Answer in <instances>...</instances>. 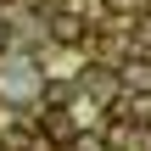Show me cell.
Returning a JSON list of instances; mask_svg holds the SVG:
<instances>
[{"label": "cell", "instance_id": "cell-7", "mask_svg": "<svg viewBox=\"0 0 151 151\" xmlns=\"http://www.w3.org/2000/svg\"><path fill=\"white\" fill-rule=\"evenodd\" d=\"M129 6H134V0H106V11H129Z\"/></svg>", "mask_w": 151, "mask_h": 151}, {"label": "cell", "instance_id": "cell-2", "mask_svg": "<svg viewBox=\"0 0 151 151\" xmlns=\"http://www.w3.org/2000/svg\"><path fill=\"white\" fill-rule=\"evenodd\" d=\"M118 123H129V129H151V90H134V95H118Z\"/></svg>", "mask_w": 151, "mask_h": 151}, {"label": "cell", "instance_id": "cell-8", "mask_svg": "<svg viewBox=\"0 0 151 151\" xmlns=\"http://www.w3.org/2000/svg\"><path fill=\"white\" fill-rule=\"evenodd\" d=\"M0 6H6V0H0Z\"/></svg>", "mask_w": 151, "mask_h": 151}, {"label": "cell", "instance_id": "cell-5", "mask_svg": "<svg viewBox=\"0 0 151 151\" xmlns=\"http://www.w3.org/2000/svg\"><path fill=\"white\" fill-rule=\"evenodd\" d=\"M118 78H123L129 90H151V56H129V62L118 67Z\"/></svg>", "mask_w": 151, "mask_h": 151}, {"label": "cell", "instance_id": "cell-6", "mask_svg": "<svg viewBox=\"0 0 151 151\" xmlns=\"http://www.w3.org/2000/svg\"><path fill=\"white\" fill-rule=\"evenodd\" d=\"M6 45H11V22L0 17V50H6Z\"/></svg>", "mask_w": 151, "mask_h": 151}, {"label": "cell", "instance_id": "cell-4", "mask_svg": "<svg viewBox=\"0 0 151 151\" xmlns=\"http://www.w3.org/2000/svg\"><path fill=\"white\" fill-rule=\"evenodd\" d=\"M50 34H56L62 45H84V39H90V22H78L73 11H56V17H50Z\"/></svg>", "mask_w": 151, "mask_h": 151}, {"label": "cell", "instance_id": "cell-1", "mask_svg": "<svg viewBox=\"0 0 151 151\" xmlns=\"http://www.w3.org/2000/svg\"><path fill=\"white\" fill-rule=\"evenodd\" d=\"M34 84H39V78H34V67H28V62H17V67H6V73H0V101L22 112V101L34 95Z\"/></svg>", "mask_w": 151, "mask_h": 151}, {"label": "cell", "instance_id": "cell-3", "mask_svg": "<svg viewBox=\"0 0 151 151\" xmlns=\"http://www.w3.org/2000/svg\"><path fill=\"white\" fill-rule=\"evenodd\" d=\"M39 129H45L50 146H67V140L78 134V118H67V106H45V112H39Z\"/></svg>", "mask_w": 151, "mask_h": 151}]
</instances>
